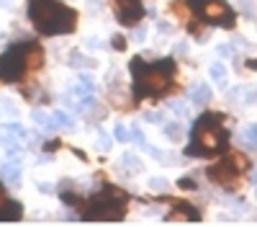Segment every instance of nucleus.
<instances>
[{
  "label": "nucleus",
  "mask_w": 257,
  "mask_h": 227,
  "mask_svg": "<svg viewBox=\"0 0 257 227\" xmlns=\"http://www.w3.org/2000/svg\"><path fill=\"white\" fill-rule=\"evenodd\" d=\"M29 18H31L34 29L47 36L70 34L77 26V13L64 3H59V0H31Z\"/></svg>",
  "instance_id": "nucleus-1"
},
{
  "label": "nucleus",
  "mask_w": 257,
  "mask_h": 227,
  "mask_svg": "<svg viewBox=\"0 0 257 227\" xmlns=\"http://www.w3.org/2000/svg\"><path fill=\"white\" fill-rule=\"evenodd\" d=\"M132 72H134L137 98H142V96H162L170 88V75L175 72V62L162 59V62H155V65H144L142 59H134Z\"/></svg>",
  "instance_id": "nucleus-2"
},
{
  "label": "nucleus",
  "mask_w": 257,
  "mask_h": 227,
  "mask_svg": "<svg viewBox=\"0 0 257 227\" xmlns=\"http://www.w3.org/2000/svg\"><path fill=\"white\" fill-rule=\"evenodd\" d=\"M224 147H226V132L221 127V119L213 116V114H206L196 121L193 142L185 153L196 155V158H206V155H213V153H221Z\"/></svg>",
  "instance_id": "nucleus-3"
},
{
  "label": "nucleus",
  "mask_w": 257,
  "mask_h": 227,
  "mask_svg": "<svg viewBox=\"0 0 257 227\" xmlns=\"http://www.w3.org/2000/svg\"><path fill=\"white\" fill-rule=\"evenodd\" d=\"M190 6L196 8L201 13V18L208 21V24H219V26H226V29L234 26V11L229 8L226 0H193Z\"/></svg>",
  "instance_id": "nucleus-4"
},
{
  "label": "nucleus",
  "mask_w": 257,
  "mask_h": 227,
  "mask_svg": "<svg viewBox=\"0 0 257 227\" xmlns=\"http://www.w3.org/2000/svg\"><path fill=\"white\" fill-rule=\"evenodd\" d=\"M26 41H18L13 44L3 57H0V78L3 80H18L21 75L26 72Z\"/></svg>",
  "instance_id": "nucleus-5"
},
{
  "label": "nucleus",
  "mask_w": 257,
  "mask_h": 227,
  "mask_svg": "<svg viewBox=\"0 0 257 227\" xmlns=\"http://www.w3.org/2000/svg\"><path fill=\"white\" fill-rule=\"evenodd\" d=\"M113 11H116L118 24H123V26H134V24H139L142 16H144L142 0H116V3H113Z\"/></svg>",
  "instance_id": "nucleus-6"
},
{
  "label": "nucleus",
  "mask_w": 257,
  "mask_h": 227,
  "mask_svg": "<svg viewBox=\"0 0 257 227\" xmlns=\"http://www.w3.org/2000/svg\"><path fill=\"white\" fill-rule=\"evenodd\" d=\"M206 173H208V178H211L213 183L229 186V183H234V178H237L239 171H237V165H234V160L226 158V160H221V163H213Z\"/></svg>",
  "instance_id": "nucleus-7"
},
{
  "label": "nucleus",
  "mask_w": 257,
  "mask_h": 227,
  "mask_svg": "<svg viewBox=\"0 0 257 227\" xmlns=\"http://www.w3.org/2000/svg\"><path fill=\"white\" fill-rule=\"evenodd\" d=\"M93 91H95V83H93V78L82 75L77 86H72V88H70V96L80 101V98H88V96H93Z\"/></svg>",
  "instance_id": "nucleus-8"
},
{
  "label": "nucleus",
  "mask_w": 257,
  "mask_h": 227,
  "mask_svg": "<svg viewBox=\"0 0 257 227\" xmlns=\"http://www.w3.org/2000/svg\"><path fill=\"white\" fill-rule=\"evenodd\" d=\"M190 101L196 103V106H206V103L211 101V88L206 86V83H196V86L190 88Z\"/></svg>",
  "instance_id": "nucleus-9"
},
{
  "label": "nucleus",
  "mask_w": 257,
  "mask_h": 227,
  "mask_svg": "<svg viewBox=\"0 0 257 227\" xmlns=\"http://www.w3.org/2000/svg\"><path fill=\"white\" fill-rule=\"evenodd\" d=\"M44 65V52H41L36 44H29L26 49V70H39Z\"/></svg>",
  "instance_id": "nucleus-10"
},
{
  "label": "nucleus",
  "mask_w": 257,
  "mask_h": 227,
  "mask_svg": "<svg viewBox=\"0 0 257 227\" xmlns=\"http://www.w3.org/2000/svg\"><path fill=\"white\" fill-rule=\"evenodd\" d=\"M0 178L16 186L21 181V165L18 163H3V165H0Z\"/></svg>",
  "instance_id": "nucleus-11"
},
{
  "label": "nucleus",
  "mask_w": 257,
  "mask_h": 227,
  "mask_svg": "<svg viewBox=\"0 0 257 227\" xmlns=\"http://www.w3.org/2000/svg\"><path fill=\"white\" fill-rule=\"evenodd\" d=\"M165 137L170 142H180L183 139V124L180 121H167L165 124Z\"/></svg>",
  "instance_id": "nucleus-12"
},
{
  "label": "nucleus",
  "mask_w": 257,
  "mask_h": 227,
  "mask_svg": "<svg viewBox=\"0 0 257 227\" xmlns=\"http://www.w3.org/2000/svg\"><path fill=\"white\" fill-rule=\"evenodd\" d=\"M242 142L249 150H257V124H249V127L242 132Z\"/></svg>",
  "instance_id": "nucleus-13"
},
{
  "label": "nucleus",
  "mask_w": 257,
  "mask_h": 227,
  "mask_svg": "<svg viewBox=\"0 0 257 227\" xmlns=\"http://www.w3.org/2000/svg\"><path fill=\"white\" fill-rule=\"evenodd\" d=\"M208 72H211V80L213 83H219V86H224V83H226V67L221 65V62H213Z\"/></svg>",
  "instance_id": "nucleus-14"
},
{
  "label": "nucleus",
  "mask_w": 257,
  "mask_h": 227,
  "mask_svg": "<svg viewBox=\"0 0 257 227\" xmlns=\"http://www.w3.org/2000/svg\"><path fill=\"white\" fill-rule=\"evenodd\" d=\"M52 119L57 121V127H64V129H75V119H72V116H67L64 111H54V114H52Z\"/></svg>",
  "instance_id": "nucleus-15"
},
{
  "label": "nucleus",
  "mask_w": 257,
  "mask_h": 227,
  "mask_svg": "<svg viewBox=\"0 0 257 227\" xmlns=\"http://www.w3.org/2000/svg\"><path fill=\"white\" fill-rule=\"evenodd\" d=\"M3 132H8L11 137H16V139H26V129L24 127H21V124L18 121H11V124H6V127H3Z\"/></svg>",
  "instance_id": "nucleus-16"
},
{
  "label": "nucleus",
  "mask_w": 257,
  "mask_h": 227,
  "mask_svg": "<svg viewBox=\"0 0 257 227\" xmlns=\"http://www.w3.org/2000/svg\"><path fill=\"white\" fill-rule=\"evenodd\" d=\"M70 62H75L72 67H95V59H88V57H82V54H77V52L70 54Z\"/></svg>",
  "instance_id": "nucleus-17"
},
{
  "label": "nucleus",
  "mask_w": 257,
  "mask_h": 227,
  "mask_svg": "<svg viewBox=\"0 0 257 227\" xmlns=\"http://www.w3.org/2000/svg\"><path fill=\"white\" fill-rule=\"evenodd\" d=\"M98 147H100L103 153H105V150H111V134L105 132V129L98 132Z\"/></svg>",
  "instance_id": "nucleus-18"
},
{
  "label": "nucleus",
  "mask_w": 257,
  "mask_h": 227,
  "mask_svg": "<svg viewBox=\"0 0 257 227\" xmlns=\"http://www.w3.org/2000/svg\"><path fill=\"white\" fill-rule=\"evenodd\" d=\"M121 165H132V171H134V173H139V171H142V163H139L134 155H128V153L121 158Z\"/></svg>",
  "instance_id": "nucleus-19"
},
{
  "label": "nucleus",
  "mask_w": 257,
  "mask_h": 227,
  "mask_svg": "<svg viewBox=\"0 0 257 227\" xmlns=\"http://www.w3.org/2000/svg\"><path fill=\"white\" fill-rule=\"evenodd\" d=\"M128 142H134V144H144V132L139 127H132V132H128Z\"/></svg>",
  "instance_id": "nucleus-20"
},
{
  "label": "nucleus",
  "mask_w": 257,
  "mask_h": 227,
  "mask_svg": "<svg viewBox=\"0 0 257 227\" xmlns=\"http://www.w3.org/2000/svg\"><path fill=\"white\" fill-rule=\"evenodd\" d=\"M149 189H155V191H165L170 189V183L165 178H149Z\"/></svg>",
  "instance_id": "nucleus-21"
},
{
  "label": "nucleus",
  "mask_w": 257,
  "mask_h": 227,
  "mask_svg": "<svg viewBox=\"0 0 257 227\" xmlns=\"http://www.w3.org/2000/svg\"><path fill=\"white\" fill-rule=\"evenodd\" d=\"M113 137H116L118 142H128V129L123 127V124H118V127L113 129Z\"/></svg>",
  "instance_id": "nucleus-22"
},
{
  "label": "nucleus",
  "mask_w": 257,
  "mask_h": 227,
  "mask_svg": "<svg viewBox=\"0 0 257 227\" xmlns=\"http://www.w3.org/2000/svg\"><path fill=\"white\" fill-rule=\"evenodd\" d=\"M111 41H113V49H116V52H123V49H126V39H123L121 34H116Z\"/></svg>",
  "instance_id": "nucleus-23"
},
{
  "label": "nucleus",
  "mask_w": 257,
  "mask_h": 227,
  "mask_svg": "<svg viewBox=\"0 0 257 227\" xmlns=\"http://www.w3.org/2000/svg\"><path fill=\"white\" fill-rule=\"evenodd\" d=\"M144 121H149V124H160V121H162V114H160V111H147V114H144Z\"/></svg>",
  "instance_id": "nucleus-24"
},
{
  "label": "nucleus",
  "mask_w": 257,
  "mask_h": 227,
  "mask_svg": "<svg viewBox=\"0 0 257 227\" xmlns=\"http://www.w3.org/2000/svg\"><path fill=\"white\" fill-rule=\"evenodd\" d=\"M178 186H180V189H185V191H193V189H196V181H193V178H180Z\"/></svg>",
  "instance_id": "nucleus-25"
},
{
  "label": "nucleus",
  "mask_w": 257,
  "mask_h": 227,
  "mask_svg": "<svg viewBox=\"0 0 257 227\" xmlns=\"http://www.w3.org/2000/svg\"><path fill=\"white\" fill-rule=\"evenodd\" d=\"M170 109H173L175 114H180V116H183V114H185V103H183V101H175V103H173V106H170Z\"/></svg>",
  "instance_id": "nucleus-26"
},
{
  "label": "nucleus",
  "mask_w": 257,
  "mask_h": 227,
  "mask_svg": "<svg viewBox=\"0 0 257 227\" xmlns=\"http://www.w3.org/2000/svg\"><path fill=\"white\" fill-rule=\"evenodd\" d=\"M36 186H39L41 194H52L54 191V183H36Z\"/></svg>",
  "instance_id": "nucleus-27"
},
{
  "label": "nucleus",
  "mask_w": 257,
  "mask_h": 227,
  "mask_svg": "<svg viewBox=\"0 0 257 227\" xmlns=\"http://www.w3.org/2000/svg\"><path fill=\"white\" fill-rule=\"evenodd\" d=\"M132 36H134V41H144V36H147V29L142 26V29H137V31H134Z\"/></svg>",
  "instance_id": "nucleus-28"
},
{
  "label": "nucleus",
  "mask_w": 257,
  "mask_h": 227,
  "mask_svg": "<svg viewBox=\"0 0 257 227\" xmlns=\"http://www.w3.org/2000/svg\"><path fill=\"white\" fill-rule=\"evenodd\" d=\"M157 29H160L162 34H167V31H170V24H167V21H160V26H157Z\"/></svg>",
  "instance_id": "nucleus-29"
},
{
  "label": "nucleus",
  "mask_w": 257,
  "mask_h": 227,
  "mask_svg": "<svg viewBox=\"0 0 257 227\" xmlns=\"http://www.w3.org/2000/svg\"><path fill=\"white\" fill-rule=\"evenodd\" d=\"M188 52V44H185V41H180V44H178V54H185Z\"/></svg>",
  "instance_id": "nucleus-30"
},
{
  "label": "nucleus",
  "mask_w": 257,
  "mask_h": 227,
  "mask_svg": "<svg viewBox=\"0 0 257 227\" xmlns=\"http://www.w3.org/2000/svg\"><path fill=\"white\" fill-rule=\"evenodd\" d=\"M88 47H93V49H98V47H100V41H98V39H88Z\"/></svg>",
  "instance_id": "nucleus-31"
},
{
  "label": "nucleus",
  "mask_w": 257,
  "mask_h": 227,
  "mask_svg": "<svg viewBox=\"0 0 257 227\" xmlns=\"http://www.w3.org/2000/svg\"><path fill=\"white\" fill-rule=\"evenodd\" d=\"M247 67H252V70H257V59H249V62H247Z\"/></svg>",
  "instance_id": "nucleus-32"
},
{
  "label": "nucleus",
  "mask_w": 257,
  "mask_h": 227,
  "mask_svg": "<svg viewBox=\"0 0 257 227\" xmlns=\"http://www.w3.org/2000/svg\"><path fill=\"white\" fill-rule=\"evenodd\" d=\"M6 201V191H3V186H0V204Z\"/></svg>",
  "instance_id": "nucleus-33"
},
{
  "label": "nucleus",
  "mask_w": 257,
  "mask_h": 227,
  "mask_svg": "<svg viewBox=\"0 0 257 227\" xmlns=\"http://www.w3.org/2000/svg\"><path fill=\"white\" fill-rule=\"evenodd\" d=\"M252 181H254V183H257V171H254V173H252Z\"/></svg>",
  "instance_id": "nucleus-34"
}]
</instances>
